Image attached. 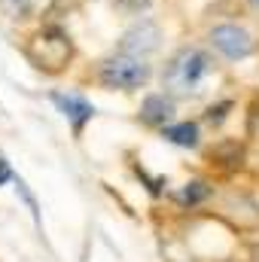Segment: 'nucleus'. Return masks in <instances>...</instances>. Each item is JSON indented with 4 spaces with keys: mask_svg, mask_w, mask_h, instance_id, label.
Masks as SVG:
<instances>
[{
    "mask_svg": "<svg viewBox=\"0 0 259 262\" xmlns=\"http://www.w3.org/2000/svg\"><path fill=\"white\" fill-rule=\"evenodd\" d=\"M15 180V174H12V168H9V162L0 156V186H6V183H12Z\"/></svg>",
    "mask_w": 259,
    "mask_h": 262,
    "instance_id": "ddd939ff",
    "label": "nucleus"
},
{
    "mask_svg": "<svg viewBox=\"0 0 259 262\" xmlns=\"http://www.w3.org/2000/svg\"><path fill=\"white\" fill-rule=\"evenodd\" d=\"M250 6H256V9H259V0H250Z\"/></svg>",
    "mask_w": 259,
    "mask_h": 262,
    "instance_id": "2eb2a0df",
    "label": "nucleus"
},
{
    "mask_svg": "<svg viewBox=\"0 0 259 262\" xmlns=\"http://www.w3.org/2000/svg\"><path fill=\"white\" fill-rule=\"evenodd\" d=\"M49 101L58 107V113L70 122L73 137H82V128H85V125L92 122V116H95V104L85 101L82 95H73V92H52Z\"/></svg>",
    "mask_w": 259,
    "mask_h": 262,
    "instance_id": "39448f33",
    "label": "nucleus"
},
{
    "mask_svg": "<svg viewBox=\"0 0 259 262\" xmlns=\"http://www.w3.org/2000/svg\"><path fill=\"white\" fill-rule=\"evenodd\" d=\"M226 110H232L229 101L220 104V107H210V110H207V119H210V122H223V119H226Z\"/></svg>",
    "mask_w": 259,
    "mask_h": 262,
    "instance_id": "f8f14e48",
    "label": "nucleus"
},
{
    "mask_svg": "<svg viewBox=\"0 0 259 262\" xmlns=\"http://www.w3.org/2000/svg\"><path fill=\"white\" fill-rule=\"evenodd\" d=\"M25 55H28V61L37 67V70L61 73L70 64V58H73V43H70V37H67L61 28L49 25V28H43L40 34H34L28 40Z\"/></svg>",
    "mask_w": 259,
    "mask_h": 262,
    "instance_id": "f03ea898",
    "label": "nucleus"
},
{
    "mask_svg": "<svg viewBox=\"0 0 259 262\" xmlns=\"http://www.w3.org/2000/svg\"><path fill=\"white\" fill-rule=\"evenodd\" d=\"M180 204H186V207H195V204H201L204 198H210V186L204 183V180H192V183H186L183 189H180Z\"/></svg>",
    "mask_w": 259,
    "mask_h": 262,
    "instance_id": "9d476101",
    "label": "nucleus"
},
{
    "mask_svg": "<svg viewBox=\"0 0 259 262\" xmlns=\"http://www.w3.org/2000/svg\"><path fill=\"white\" fill-rule=\"evenodd\" d=\"M98 82L104 89H119V92H134V89H143L149 82V64L140 58V55H125V52H116L110 55L107 61H101L98 67Z\"/></svg>",
    "mask_w": 259,
    "mask_h": 262,
    "instance_id": "7ed1b4c3",
    "label": "nucleus"
},
{
    "mask_svg": "<svg viewBox=\"0 0 259 262\" xmlns=\"http://www.w3.org/2000/svg\"><path fill=\"white\" fill-rule=\"evenodd\" d=\"M210 46L229 61H241L253 52V37L238 25H217L210 31Z\"/></svg>",
    "mask_w": 259,
    "mask_h": 262,
    "instance_id": "20e7f679",
    "label": "nucleus"
},
{
    "mask_svg": "<svg viewBox=\"0 0 259 262\" xmlns=\"http://www.w3.org/2000/svg\"><path fill=\"white\" fill-rule=\"evenodd\" d=\"M52 6V0H6V9L15 18H37Z\"/></svg>",
    "mask_w": 259,
    "mask_h": 262,
    "instance_id": "1a4fd4ad",
    "label": "nucleus"
},
{
    "mask_svg": "<svg viewBox=\"0 0 259 262\" xmlns=\"http://www.w3.org/2000/svg\"><path fill=\"white\" fill-rule=\"evenodd\" d=\"M207 73H210V55L201 52V49H195V46H183L168 61L165 73H162V82H165V89L171 95L186 98V95H195L201 89V82H204Z\"/></svg>",
    "mask_w": 259,
    "mask_h": 262,
    "instance_id": "f257e3e1",
    "label": "nucleus"
},
{
    "mask_svg": "<svg viewBox=\"0 0 259 262\" xmlns=\"http://www.w3.org/2000/svg\"><path fill=\"white\" fill-rule=\"evenodd\" d=\"M162 134H165V140H171L174 146H183V149H195V146H198V125H195V122L165 125Z\"/></svg>",
    "mask_w": 259,
    "mask_h": 262,
    "instance_id": "6e6552de",
    "label": "nucleus"
},
{
    "mask_svg": "<svg viewBox=\"0 0 259 262\" xmlns=\"http://www.w3.org/2000/svg\"><path fill=\"white\" fill-rule=\"evenodd\" d=\"M174 116V101L168 95H146L140 104V122L149 128H165Z\"/></svg>",
    "mask_w": 259,
    "mask_h": 262,
    "instance_id": "0eeeda50",
    "label": "nucleus"
},
{
    "mask_svg": "<svg viewBox=\"0 0 259 262\" xmlns=\"http://www.w3.org/2000/svg\"><path fill=\"white\" fill-rule=\"evenodd\" d=\"M159 40H162V31H159V25L156 21H137L134 28H128L125 34H122V43H119V52H125V55H149V52H156L159 49Z\"/></svg>",
    "mask_w": 259,
    "mask_h": 262,
    "instance_id": "423d86ee",
    "label": "nucleus"
},
{
    "mask_svg": "<svg viewBox=\"0 0 259 262\" xmlns=\"http://www.w3.org/2000/svg\"><path fill=\"white\" fill-rule=\"evenodd\" d=\"M15 189H18V195H21V201L28 204V210H31L34 223H37V226H43V220H40V204H37V198L31 195V189L25 186V180H18V177H15Z\"/></svg>",
    "mask_w": 259,
    "mask_h": 262,
    "instance_id": "9b49d317",
    "label": "nucleus"
},
{
    "mask_svg": "<svg viewBox=\"0 0 259 262\" xmlns=\"http://www.w3.org/2000/svg\"><path fill=\"white\" fill-rule=\"evenodd\" d=\"M122 9H128V12H140V9H146L149 6V0H116Z\"/></svg>",
    "mask_w": 259,
    "mask_h": 262,
    "instance_id": "4468645a",
    "label": "nucleus"
}]
</instances>
